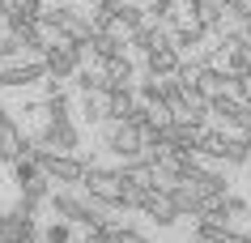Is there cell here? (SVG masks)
Instances as JSON below:
<instances>
[{
	"instance_id": "6da1fadb",
	"label": "cell",
	"mask_w": 251,
	"mask_h": 243,
	"mask_svg": "<svg viewBox=\"0 0 251 243\" xmlns=\"http://www.w3.org/2000/svg\"><path fill=\"white\" fill-rule=\"evenodd\" d=\"M81 188H85V196H94V201L106 205V209H136L128 184L119 179V166H98V162H90Z\"/></svg>"
},
{
	"instance_id": "7a4b0ae2",
	"label": "cell",
	"mask_w": 251,
	"mask_h": 243,
	"mask_svg": "<svg viewBox=\"0 0 251 243\" xmlns=\"http://www.w3.org/2000/svg\"><path fill=\"white\" fill-rule=\"evenodd\" d=\"M51 77V68L43 55H30V60H4L0 64V90H30V85H43Z\"/></svg>"
},
{
	"instance_id": "3957f363",
	"label": "cell",
	"mask_w": 251,
	"mask_h": 243,
	"mask_svg": "<svg viewBox=\"0 0 251 243\" xmlns=\"http://www.w3.org/2000/svg\"><path fill=\"white\" fill-rule=\"evenodd\" d=\"M102 145H106V154H115L119 162L145 158V128H136L132 120H111V124H106Z\"/></svg>"
},
{
	"instance_id": "277c9868",
	"label": "cell",
	"mask_w": 251,
	"mask_h": 243,
	"mask_svg": "<svg viewBox=\"0 0 251 243\" xmlns=\"http://www.w3.org/2000/svg\"><path fill=\"white\" fill-rule=\"evenodd\" d=\"M136 209H141L153 226H175V222L183 217V214H179V205H175V196H171V188H149Z\"/></svg>"
},
{
	"instance_id": "5b68a950",
	"label": "cell",
	"mask_w": 251,
	"mask_h": 243,
	"mask_svg": "<svg viewBox=\"0 0 251 243\" xmlns=\"http://www.w3.org/2000/svg\"><path fill=\"white\" fill-rule=\"evenodd\" d=\"M179 64H183V52L175 47V39L158 43L153 52L141 55V68H145L149 77H175V73H179Z\"/></svg>"
},
{
	"instance_id": "8992f818",
	"label": "cell",
	"mask_w": 251,
	"mask_h": 243,
	"mask_svg": "<svg viewBox=\"0 0 251 243\" xmlns=\"http://www.w3.org/2000/svg\"><path fill=\"white\" fill-rule=\"evenodd\" d=\"M34 136H39L43 145H51V149H68V154L81 149V128L73 120H43V128Z\"/></svg>"
},
{
	"instance_id": "52a82bcc",
	"label": "cell",
	"mask_w": 251,
	"mask_h": 243,
	"mask_svg": "<svg viewBox=\"0 0 251 243\" xmlns=\"http://www.w3.org/2000/svg\"><path fill=\"white\" fill-rule=\"evenodd\" d=\"M22 154H26V133H22V124L9 111L0 107V166H13Z\"/></svg>"
},
{
	"instance_id": "ba28073f",
	"label": "cell",
	"mask_w": 251,
	"mask_h": 243,
	"mask_svg": "<svg viewBox=\"0 0 251 243\" xmlns=\"http://www.w3.org/2000/svg\"><path fill=\"white\" fill-rule=\"evenodd\" d=\"M187 9H192L196 22L209 26L213 39H222V34H226V17H230V4H226V0H187Z\"/></svg>"
},
{
	"instance_id": "9c48e42d",
	"label": "cell",
	"mask_w": 251,
	"mask_h": 243,
	"mask_svg": "<svg viewBox=\"0 0 251 243\" xmlns=\"http://www.w3.org/2000/svg\"><path fill=\"white\" fill-rule=\"evenodd\" d=\"M171 39V26L166 22H158V17H145V26H136L132 34H128V52H136V55H145V52H153L158 43H166Z\"/></svg>"
},
{
	"instance_id": "30bf717a",
	"label": "cell",
	"mask_w": 251,
	"mask_h": 243,
	"mask_svg": "<svg viewBox=\"0 0 251 243\" xmlns=\"http://www.w3.org/2000/svg\"><path fill=\"white\" fill-rule=\"evenodd\" d=\"M171 39H175V47H179V52H192V55H196L200 47H204V39H213V34H209V26H204V22L187 17V22L171 26Z\"/></svg>"
},
{
	"instance_id": "8fae6325",
	"label": "cell",
	"mask_w": 251,
	"mask_h": 243,
	"mask_svg": "<svg viewBox=\"0 0 251 243\" xmlns=\"http://www.w3.org/2000/svg\"><path fill=\"white\" fill-rule=\"evenodd\" d=\"M81 120L85 124H111V90H90L81 94Z\"/></svg>"
},
{
	"instance_id": "7c38bea8",
	"label": "cell",
	"mask_w": 251,
	"mask_h": 243,
	"mask_svg": "<svg viewBox=\"0 0 251 243\" xmlns=\"http://www.w3.org/2000/svg\"><path fill=\"white\" fill-rule=\"evenodd\" d=\"M171 196H175V205H179V214H183V217H200V214H204V201H209V196H204L196 184H187V179H183V184H175Z\"/></svg>"
},
{
	"instance_id": "4fadbf2b",
	"label": "cell",
	"mask_w": 251,
	"mask_h": 243,
	"mask_svg": "<svg viewBox=\"0 0 251 243\" xmlns=\"http://www.w3.org/2000/svg\"><path fill=\"white\" fill-rule=\"evenodd\" d=\"M230 141L234 136L222 133V128H204V136H200V158H209V162H226V154H230Z\"/></svg>"
},
{
	"instance_id": "5bb4252c",
	"label": "cell",
	"mask_w": 251,
	"mask_h": 243,
	"mask_svg": "<svg viewBox=\"0 0 251 243\" xmlns=\"http://www.w3.org/2000/svg\"><path fill=\"white\" fill-rule=\"evenodd\" d=\"M106 81H111V90H115V85H136V60L128 52H119L115 60H106Z\"/></svg>"
},
{
	"instance_id": "9a60e30c",
	"label": "cell",
	"mask_w": 251,
	"mask_h": 243,
	"mask_svg": "<svg viewBox=\"0 0 251 243\" xmlns=\"http://www.w3.org/2000/svg\"><path fill=\"white\" fill-rule=\"evenodd\" d=\"M187 184H196L204 196H226V175H222V171H213V166H200Z\"/></svg>"
},
{
	"instance_id": "2e32d148",
	"label": "cell",
	"mask_w": 251,
	"mask_h": 243,
	"mask_svg": "<svg viewBox=\"0 0 251 243\" xmlns=\"http://www.w3.org/2000/svg\"><path fill=\"white\" fill-rule=\"evenodd\" d=\"M136 107V85H115L111 90V120H128Z\"/></svg>"
},
{
	"instance_id": "e0dca14e",
	"label": "cell",
	"mask_w": 251,
	"mask_h": 243,
	"mask_svg": "<svg viewBox=\"0 0 251 243\" xmlns=\"http://www.w3.org/2000/svg\"><path fill=\"white\" fill-rule=\"evenodd\" d=\"M43 120H73V103H68V90L43 98Z\"/></svg>"
},
{
	"instance_id": "ac0fdd59",
	"label": "cell",
	"mask_w": 251,
	"mask_h": 243,
	"mask_svg": "<svg viewBox=\"0 0 251 243\" xmlns=\"http://www.w3.org/2000/svg\"><path fill=\"white\" fill-rule=\"evenodd\" d=\"M43 239L47 243H77V222H68V217H55L43 226Z\"/></svg>"
},
{
	"instance_id": "d6986e66",
	"label": "cell",
	"mask_w": 251,
	"mask_h": 243,
	"mask_svg": "<svg viewBox=\"0 0 251 243\" xmlns=\"http://www.w3.org/2000/svg\"><path fill=\"white\" fill-rule=\"evenodd\" d=\"M17 55H26V43H22L17 30H4V34H0V64H4V60H17Z\"/></svg>"
},
{
	"instance_id": "ffe728a7",
	"label": "cell",
	"mask_w": 251,
	"mask_h": 243,
	"mask_svg": "<svg viewBox=\"0 0 251 243\" xmlns=\"http://www.w3.org/2000/svg\"><path fill=\"white\" fill-rule=\"evenodd\" d=\"M111 243H149V239L136 226H128V222H124V226L115 222V226H111Z\"/></svg>"
},
{
	"instance_id": "44dd1931",
	"label": "cell",
	"mask_w": 251,
	"mask_h": 243,
	"mask_svg": "<svg viewBox=\"0 0 251 243\" xmlns=\"http://www.w3.org/2000/svg\"><path fill=\"white\" fill-rule=\"evenodd\" d=\"M226 205H230V214H234V217H243V214L251 209V205L243 201V196H234V192H226Z\"/></svg>"
},
{
	"instance_id": "7402d4cb",
	"label": "cell",
	"mask_w": 251,
	"mask_h": 243,
	"mask_svg": "<svg viewBox=\"0 0 251 243\" xmlns=\"http://www.w3.org/2000/svg\"><path fill=\"white\" fill-rule=\"evenodd\" d=\"M238 30H243V34L251 39V17H247V22H238Z\"/></svg>"
},
{
	"instance_id": "603a6c76",
	"label": "cell",
	"mask_w": 251,
	"mask_h": 243,
	"mask_svg": "<svg viewBox=\"0 0 251 243\" xmlns=\"http://www.w3.org/2000/svg\"><path fill=\"white\" fill-rule=\"evenodd\" d=\"M247 107H251V98H247Z\"/></svg>"
}]
</instances>
